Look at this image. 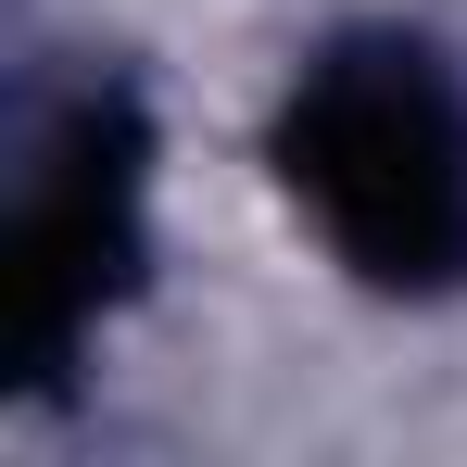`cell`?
Wrapping results in <instances>:
<instances>
[{
    "label": "cell",
    "instance_id": "obj_1",
    "mask_svg": "<svg viewBox=\"0 0 467 467\" xmlns=\"http://www.w3.org/2000/svg\"><path fill=\"white\" fill-rule=\"evenodd\" d=\"M278 190L367 291H455L467 278V88L430 38H328L278 101Z\"/></svg>",
    "mask_w": 467,
    "mask_h": 467
},
{
    "label": "cell",
    "instance_id": "obj_2",
    "mask_svg": "<svg viewBox=\"0 0 467 467\" xmlns=\"http://www.w3.org/2000/svg\"><path fill=\"white\" fill-rule=\"evenodd\" d=\"M140 215H152V127L127 88H77L38 152L13 177V228H0V367L13 391L64 379L101 316L140 278Z\"/></svg>",
    "mask_w": 467,
    "mask_h": 467
}]
</instances>
